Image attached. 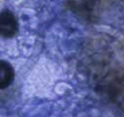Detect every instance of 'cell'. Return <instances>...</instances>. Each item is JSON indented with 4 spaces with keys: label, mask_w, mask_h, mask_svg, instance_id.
Instances as JSON below:
<instances>
[{
    "label": "cell",
    "mask_w": 124,
    "mask_h": 117,
    "mask_svg": "<svg viewBox=\"0 0 124 117\" xmlns=\"http://www.w3.org/2000/svg\"><path fill=\"white\" fill-rule=\"evenodd\" d=\"M18 25L15 16L9 11H3L0 16V33L3 37H12L17 32Z\"/></svg>",
    "instance_id": "6da1fadb"
},
{
    "label": "cell",
    "mask_w": 124,
    "mask_h": 117,
    "mask_svg": "<svg viewBox=\"0 0 124 117\" xmlns=\"http://www.w3.org/2000/svg\"><path fill=\"white\" fill-rule=\"evenodd\" d=\"M14 81V70L6 61H1L0 64V88H8Z\"/></svg>",
    "instance_id": "7a4b0ae2"
}]
</instances>
